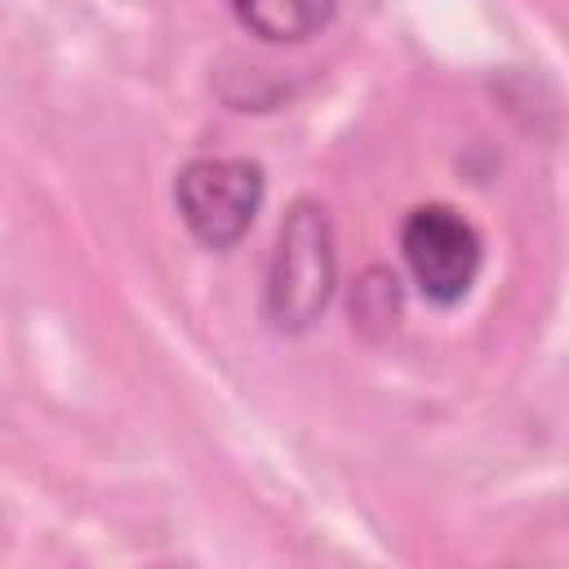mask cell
<instances>
[{"mask_svg":"<svg viewBox=\"0 0 569 569\" xmlns=\"http://www.w3.org/2000/svg\"><path fill=\"white\" fill-rule=\"evenodd\" d=\"M338 0H231L236 22L267 44H302L329 27Z\"/></svg>","mask_w":569,"mask_h":569,"instance_id":"obj_4","label":"cell"},{"mask_svg":"<svg viewBox=\"0 0 569 569\" xmlns=\"http://www.w3.org/2000/svg\"><path fill=\"white\" fill-rule=\"evenodd\" d=\"M338 284V253H333V222L320 204L298 200L276 236V253L267 267L262 311L271 329L302 333L320 320Z\"/></svg>","mask_w":569,"mask_h":569,"instance_id":"obj_1","label":"cell"},{"mask_svg":"<svg viewBox=\"0 0 569 569\" xmlns=\"http://www.w3.org/2000/svg\"><path fill=\"white\" fill-rule=\"evenodd\" d=\"M262 169L244 156H200L173 178V204L187 231L204 249H231L244 240L262 209Z\"/></svg>","mask_w":569,"mask_h":569,"instance_id":"obj_2","label":"cell"},{"mask_svg":"<svg viewBox=\"0 0 569 569\" xmlns=\"http://www.w3.org/2000/svg\"><path fill=\"white\" fill-rule=\"evenodd\" d=\"M400 258L422 298L453 307L471 293L485 244L480 231L449 204H418L400 222Z\"/></svg>","mask_w":569,"mask_h":569,"instance_id":"obj_3","label":"cell"}]
</instances>
